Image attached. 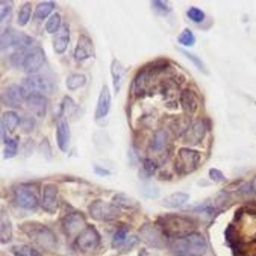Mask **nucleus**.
I'll return each mask as SVG.
<instances>
[{
	"label": "nucleus",
	"mask_w": 256,
	"mask_h": 256,
	"mask_svg": "<svg viewBox=\"0 0 256 256\" xmlns=\"http://www.w3.org/2000/svg\"><path fill=\"white\" fill-rule=\"evenodd\" d=\"M172 248L179 256H198L208 250V241L200 234H190L172 242Z\"/></svg>",
	"instance_id": "nucleus-1"
},
{
	"label": "nucleus",
	"mask_w": 256,
	"mask_h": 256,
	"mask_svg": "<svg viewBox=\"0 0 256 256\" xmlns=\"http://www.w3.org/2000/svg\"><path fill=\"white\" fill-rule=\"evenodd\" d=\"M158 223L164 229V234L167 236H172L174 240L184 238L190 235L194 229V222L184 217V216H166L160 217Z\"/></svg>",
	"instance_id": "nucleus-2"
},
{
	"label": "nucleus",
	"mask_w": 256,
	"mask_h": 256,
	"mask_svg": "<svg viewBox=\"0 0 256 256\" xmlns=\"http://www.w3.org/2000/svg\"><path fill=\"white\" fill-rule=\"evenodd\" d=\"M23 230L30 238H34V241H36L41 247H44L46 250H55V247H56V236L48 228L36 224V223H29V224H24Z\"/></svg>",
	"instance_id": "nucleus-3"
},
{
	"label": "nucleus",
	"mask_w": 256,
	"mask_h": 256,
	"mask_svg": "<svg viewBox=\"0 0 256 256\" xmlns=\"http://www.w3.org/2000/svg\"><path fill=\"white\" fill-rule=\"evenodd\" d=\"M200 162V153L192 148H180L178 152V160H176V170L180 174L192 173Z\"/></svg>",
	"instance_id": "nucleus-4"
},
{
	"label": "nucleus",
	"mask_w": 256,
	"mask_h": 256,
	"mask_svg": "<svg viewBox=\"0 0 256 256\" xmlns=\"http://www.w3.org/2000/svg\"><path fill=\"white\" fill-rule=\"evenodd\" d=\"M14 200L20 208L34 211L38 208V196L36 191L28 185H22L14 191Z\"/></svg>",
	"instance_id": "nucleus-5"
},
{
	"label": "nucleus",
	"mask_w": 256,
	"mask_h": 256,
	"mask_svg": "<svg viewBox=\"0 0 256 256\" xmlns=\"http://www.w3.org/2000/svg\"><path fill=\"white\" fill-rule=\"evenodd\" d=\"M26 96H34V94H41L42 92H52V84L50 80H47L44 76H38V74H32L29 78H26L22 84Z\"/></svg>",
	"instance_id": "nucleus-6"
},
{
	"label": "nucleus",
	"mask_w": 256,
	"mask_h": 256,
	"mask_svg": "<svg viewBox=\"0 0 256 256\" xmlns=\"http://www.w3.org/2000/svg\"><path fill=\"white\" fill-rule=\"evenodd\" d=\"M100 244V235L96 228L86 226L76 238V247L82 252H91L96 250Z\"/></svg>",
	"instance_id": "nucleus-7"
},
{
	"label": "nucleus",
	"mask_w": 256,
	"mask_h": 256,
	"mask_svg": "<svg viewBox=\"0 0 256 256\" xmlns=\"http://www.w3.org/2000/svg\"><path fill=\"white\" fill-rule=\"evenodd\" d=\"M90 214L96 220L108 222V220H112L118 214V210H117V206H114V204H108L102 200H97L90 204Z\"/></svg>",
	"instance_id": "nucleus-8"
},
{
	"label": "nucleus",
	"mask_w": 256,
	"mask_h": 256,
	"mask_svg": "<svg viewBox=\"0 0 256 256\" xmlns=\"http://www.w3.org/2000/svg\"><path fill=\"white\" fill-rule=\"evenodd\" d=\"M58 186L55 184H47L42 188V198H41V206L46 212L54 214L58 210Z\"/></svg>",
	"instance_id": "nucleus-9"
},
{
	"label": "nucleus",
	"mask_w": 256,
	"mask_h": 256,
	"mask_svg": "<svg viewBox=\"0 0 256 256\" xmlns=\"http://www.w3.org/2000/svg\"><path fill=\"white\" fill-rule=\"evenodd\" d=\"M140 235H141V240L146 244L155 247V248H162L166 246L164 235L161 234V230L156 226H153V224H144L140 229Z\"/></svg>",
	"instance_id": "nucleus-10"
},
{
	"label": "nucleus",
	"mask_w": 256,
	"mask_h": 256,
	"mask_svg": "<svg viewBox=\"0 0 256 256\" xmlns=\"http://www.w3.org/2000/svg\"><path fill=\"white\" fill-rule=\"evenodd\" d=\"M26 92L23 90L22 85H10L4 94H2V102H4V105L6 106H20L23 104V100H26Z\"/></svg>",
	"instance_id": "nucleus-11"
},
{
	"label": "nucleus",
	"mask_w": 256,
	"mask_h": 256,
	"mask_svg": "<svg viewBox=\"0 0 256 256\" xmlns=\"http://www.w3.org/2000/svg\"><path fill=\"white\" fill-rule=\"evenodd\" d=\"M44 60H46L44 50L41 47H35L34 50H30V52H29V55L26 58V62L23 66V70L32 76V74H35L36 72L41 70V67L44 64Z\"/></svg>",
	"instance_id": "nucleus-12"
},
{
	"label": "nucleus",
	"mask_w": 256,
	"mask_h": 256,
	"mask_svg": "<svg viewBox=\"0 0 256 256\" xmlns=\"http://www.w3.org/2000/svg\"><path fill=\"white\" fill-rule=\"evenodd\" d=\"M24 104H26V110L32 116H35L38 118L44 117L46 112H47V98L44 96H41V94L28 96L26 100H24Z\"/></svg>",
	"instance_id": "nucleus-13"
},
{
	"label": "nucleus",
	"mask_w": 256,
	"mask_h": 256,
	"mask_svg": "<svg viewBox=\"0 0 256 256\" xmlns=\"http://www.w3.org/2000/svg\"><path fill=\"white\" fill-rule=\"evenodd\" d=\"M62 228L66 230L67 235H76V234H80L85 228H86V222H85V217L79 212H74V214H70L67 216L64 220H62Z\"/></svg>",
	"instance_id": "nucleus-14"
},
{
	"label": "nucleus",
	"mask_w": 256,
	"mask_h": 256,
	"mask_svg": "<svg viewBox=\"0 0 256 256\" xmlns=\"http://www.w3.org/2000/svg\"><path fill=\"white\" fill-rule=\"evenodd\" d=\"M94 56V44L91 41L90 36L86 35H80L78 46L74 48V60L76 61H85L88 58Z\"/></svg>",
	"instance_id": "nucleus-15"
},
{
	"label": "nucleus",
	"mask_w": 256,
	"mask_h": 256,
	"mask_svg": "<svg viewBox=\"0 0 256 256\" xmlns=\"http://www.w3.org/2000/svg\"><path fill=\"white\" fill-rule=\"evenodd\" d=\"M111 110V92L106 85L102 86L98 100H97V110H96V120H102L108 116Z\"/></svg>",
	"instance_id": "nucleus-16"
},
{
	"label": "nucleus",
	"mask_w": 256,
	"mask_h": 256,
	"mask_svg": "<svg viewBox=\"0 0 256 256\" xmlns=\"http://www.w3.org/2000/svg\"><path fill=\"white\" fill-rule=\"evenodd\" d=\"M204 132H206V124H204L203 120H197L190 128H186L184 134V141L190 144H197L203 140Z\"/></svg>",
	"instance_id": "nucleus-17"
},
{
	"label": "nucleus",
	"mask_w": 256,
	"mask_h": 256,
	"mask_svg": "<svg viewBox=\"0 0 256 256\" xmlns=\"http://www.w3.org/2000/svg\"><path fill=\"white\" fill-rule=\"evenodd\" d=\"M56 142L58 147L62 152L68 150V144H70V128H68V122L60 116L58 118V124H56Z\"/></svg>",
	"instance_id": "nucleus-18"
},
{
	"label": "nucleus",
	"mask_w": 256,
	"mask_h": 256,
	"mask_svg": "<svg viewBox=\"0 0 256 256\" xmlns=\"http://www.w3.org/2000/svg\"><path fill=\"white\" fill-rule=\"evenodd\" d=\"M153 73H155V70H147L146 68V70H142V72H140L136 74V78L134 80V88H132L135 96H140L141 92H144L148 88L150 80L153 78Z\"/></svg>",
	"instance_id": "nucleus-19"
},
{
	"label": "nucleus",
	"mask_w": 256,
	"mask_h": 256,
	"mask_svg": "<svg viewBox=\"0 0 256 256\" xmlns=\"http://www.w3.org/2000/svg\"><path fill=\"white\" fill-rule=\"evenodd\" d=\"M68 41H70V30H68V26L64 24L56 34H55V38H54V50L56 54H64L66 48L68 46Z\"/></svg>",
	"instance_id": "nucleus-20"
},
{
	"label": "nucleus",
	"mask_w": 256,
	"mask_h": 256,
	"mask_svg": "<svg viewBox=\"0 0 256 256\" xmlns=\"http://www.w3.org/2000/svg\"><path fill=\"white\" fill-rule=\"evenodd\" d=\"M20 117L17 116V112L14 111H8L4 114L2 117V138H4V142L6 141V130H14L18 124H20Z\"/></svg>",
	"instance_id": "nucleus-21"
},
{
	"label": "nucleus",
	"mask_w": 256,
	"mask_h": 256,
	"mask_svg": "<svg viewBox=\"0 0 256 256\" xmlns=\"http://www.w3.org/2000/svg\"><path fill=\"white\" fill-rule=\"evenodd\" d=\"M180 105L186 114H194L198 108V100L192 91H184L180 94Z\"/></svg>",
	"instance_id": "nucleus-22"
},
{
	"label": "nucleus",
	"mask_w": 256,
	"mask_h": 256,
	"mask_svg": "<svg viewBox=\"0 0 256 256\" xmlns=\"http://www.w3.org/2000/svg\"><path fill=\"white\" fill-rule=\"evenodd\" d=\"M112 204L117 208H122V210H129V211H134V210H138V202L126 194H117L114 196L112 198Z\"/></svg>",
	"instance_id": "nucleus-23"
},
{
	"label": "nucleus",
	"mask_w": 256,
	"mask_h": 256,
	"mask_svg": "<svg viewBox=\"0 0 256 256\" xmlns=\"http://www.w3.org/2000/svg\"><path fill=\"white\" fill-rule=\"evenodd\" d=\"M168 144V134L164 129H158L153 134V138L150 141V148L155 152H162Z\"/></svg>",
	"instance_id": "nucleus-24"
},
{
	"label": "nucleus",
	"mask_w": 256,
	"mask_h": 256,
	"mask_svg": "<svg viewBox=\"0 0 256 256\" xmlns=\"http://www.w3.org/2000/svg\"><path fill=\"white\" fill-rule=\"evenodd\" d=\"M190 200V194L186 192H174L162 200V204L167 208H180Z\"/></svg>",
	"instance_id": "nucleus-25"
},
{
	"label": "nucleus",
	"mask_w": 256,
	"mask_h": 256,
	"mask_svg": "<svg viewBox=\"0 0 256 256\" xmlns=\"http://www.w3.org/2000/svg\"><path fill=\"white\" fill-rule=\"evenodd\" d=\"M111 74H112V84H114V90L116 92H118L122 90V84H123V76H124V67L122 66L120 61L114 60L111 64Z\"/></svg>",
	"instance_id": "nucleus-26"
},
{
	"label": "nucleus",
	"mask_w": 256,
	"mask_h": 256,
	"mask_svg": "<svg viewBox=\"0 0 256 256\" xmlns=\"http://www.w3.org/2000/svg\"><path fill=\"white\" fill-rule=\"evenodd\" d=\"M85 84H86V78H85L84 74H79V73L70 74V76L67 78V82H66V85H67V88H68L70 91H76V90H79L80 86H84Z\"/></svg>",
	"instance_id": "nucleus-27"
},
{
	"label": "nucleus",
	"mask_w": 256,
	"mask_h": 256,
	"mask_svg": "<svg viewBox=\"0 0 256 256\" xmlns=\"http://www.w3.org/2000/svg\"><path fill=\"white\" fill-rule=\"evenodd\" d=\"M54 10H55V4H54V2H42V4H40V5L36 6L34 17H35L36 20H44L46 17L50 16V12H52Z\"/></svg>",
	"instance_id": "nucleus-28"
},
{
	"label": "nucleus",
	"mask_w": 256,
	"mask_h": 256,
	"mask_svg": "<svg viewBox=\"0 0 256 256\" xmlns=\"http://www.w3.org/2000/svg\"><path fill=\"white\" fill-rule=\"evenodd\" d=\"M0 236H2V242H8L12 238V228L10 218H6L5 214H2V223H0Z\"/></svg>",
	"instance_id": "nucleus-29"
},
{
	"label": "nucleus",
	"mask_w": 256,
	"mask_h": 256,
	"mask_svg": "<svg viewBox=\"0 0 256 256\" xmlns=\"http://www.w3.org/2000/svg\"><path fill=\"white\" fill-rule=\"evenodd\" d=\"M61 28H62V24H61V16L60 14H52V16H50V18L46 23V30L48 34H56Z\"/></svg>",
	"instance_id": "nucleus-30"
},
{
	"label": "nucleus",
	"mask_w": 256,
	"mask_h": 256,
	"mask_svg": "<svg viewBox=\"0 0 256 256\" xmlns=\"http://www.w3.org/2000/svg\"><path fill=\"white\" fill-rule=\"evenodd\" d=\"M30 16H32V6L30 4H24L18 11V17H17L18 26H26L30 20Z\"/></svg>",
	"instance_id": "nucleus-31"
},
{
	"label": "nucleus",
	"mask_w": 256,
	"mask_h": 256,
	"mask_svg": "<svg viewBox=\"0 0 256 256\" xmlns=\"http://www.w3.org/2000/svg\"><path fill=\"white\" fill-rule=\"evenodd\" d=\"M16 38H17V32L11 28L5 29L2 32V48H8V47H12L16 44Z\"/></svg>",
	"instance_id": "nucleus-32"
},
{
	"label": "nucleus",
	"mask_w": 256,
	"mask_h": 256,
	"mask_svg": "<svg viewBox=\"0 0 256 256\" xmlns=\"http://www.w3.org/2000/svg\"><path fill=\"white\" fill-rule=\"evenodd\" d=\"M62 112H61V117H72V116H74L76 114V111H78V106H76V104L70 98V97H64V100H62Z\"/></svg>",
	"instance_id": "nucleus-33"
},
{
	"label": "nucleus",
	"mask_w": 256,
	"mask_h": 256,
	"mask_svg": "<svg viewBox=\"0 0 256 256\" xmlns=\"http://www.w3.org/2000/svg\"><path fill=\"white\" fill-rule=\"evenodd\" d=\"M29 54H26V50H16V52L10 56V62L11 66L17 67V68H23L24 62H26V58H28Z\"/></svg>",
	"instance_id": "nucleus-34"
},
{
	"label": "nucleus",
	"mask_w": 256,
	"mask_h": 256,
	"mask_svg": "<svg viewBox=\"0 0 256 256\" xmlns=\"http://www.w3.org/2000/svg\"><path fill=\"white\" fill-rule=\"evenodd\" d=\"M17 150H18V138H12V140H6L5 141V152H4L5 158L16 156Z\"/></svg>",
	"instance_id": "nucleus-35"
},
{
	"label": "nucleus",
	"mask_w": 256,
	"mask_h": 256,
	"mask_svg": "<svg viewBox=\"0 0 256 256\" xmlns=\"http://www.w3.org/2000/svg\"><path fill=\"white\" fill-rule=\"evenodd\" d=\"M12 253L16 256H40V253L30 246H16L12 247Z\"/></svg>",
	"instance_id": "nucleus-36"
},
{
	"label": "nucleus",
	"mask_w": 256,
	"mask_h": 256,
	"mask_svg": "<svg viewBox=\"0 0 256 256\" xmlns=\"http://www.w3.org/2000/svg\"><path fill=\"white\" fill-rule=\"evenodd\" d=\"M178 41H179V44H182V46H185V47H191V46L196 44V36H194V34H192L190 29H185V30L179 35Z\"/></svg>",
	"instance_id": "nucleus-37"
},
{
	"label": "nucleus",
	"mask_w": 256,
	"mask_h": 256,
	"mask_svg": "<svg viewBox=\"0 0 256 256\" xmlns=\"http://www.w3.org/2000/svg\"><path fill=\"white\" fill-rule=\"evenodd\" d=\"M128 240V228L122 226L116 234H114V240H112V247H120L122 244H124Z\"/></svg>",
	"instance_id": "nucleus-38"
},
{
	"label": "nucleus",
	"mask_w": 256,
	"mask_h": 256,
	"mask_svg": "<svg viewBox=\"0 0 256 256\" xmlns=\"http://www.w3.org/2000/svg\"><path fill=\"white\" fill-rule=\"evenodd\" d=\"M186 16L190 17V20H192L194 23H202L204 20V12L196 6H191L188 11H186Z\"/></svg>",
	"instance_id": "nucleus-39"
},
{
	"label": "nucleus",
	"mask_w": 256,
	"mask_h": 256,
	"mask_svg": "<svg viewBox=\"0 0 256 256\" xmlns=\"http://www.w3.org/2000/svg\"><path fill=\"white\" fill-rule=\"evenodd\" d=\"M180 54H182V55H185V56H186V58H188V60H190V61L197 67V68H198V70H202L203 73H208V70H206V67H204V64L202 62V60H198L196 55H192V54L186 52V50H184V48H180Z\"/></svg>",
	"instance_id": "nucleus-40"
},
{
	"label": "nucleus",
	"mask_w": 256,
	"mask_h": 256,
	"mask_svg": "<svg viewBox=\"0 0 256 256\" xmlns=\"http://www.w3.org/2000/svg\"><path fill=\"white\" fill-rule=\"evenodd\" d=\"M152 8L155 10L156 12L162 14V16H166V14H168V12L172 11V8L168 6V4L160 2V0H155V2H152Z\"/></svg>",
	"instance_id": "nucleus-41"
},
{
	"label": "nucleus",
	"mask_w": 256,
	"mask_h": 256,
	"mask_svg": "<svg viewBox=\"0 0 256 256\" xmlns=\"http://www.w3.org/2000/svg\"><path fill=\"white\" fill-rule=\"evenodd\" d=\"M12 11V2H6V0H2V22L6 20V17H10Z\"/></svg>",
	"instance_id": "nucleus-42"
},
{
	"label": "nucleus",
	"mask_w": 256,
	"mask_h": 256,
	"mask_svg": "<svg viewBox=\"0 0 256 256\" xmlns=\"http://www.w3.org/2000/svg\"><path fill=\"white\" fill-rule=\"evenodd\" d=\"M144 166H142V168H144V172L148 174V176H152L153 173L156 172V164L153 162L152 160H144V162H142Z\"/></svg>",
	"instance_id": "nucleus-43"
},
{
	"label": "nucleus",
	"mask_w": 256,
	"mask_h": 256,
	"mask_svg": "<svg viewBox=\"0 0 256 256\" xmlns=\"http://www.w3.org/2000/svg\"><path fill=\"white\" fill-rule=\"evenodd\" d=\"M210 178H211L214 182H224V180H226L224 174H223L220 170H217V168H211V170H210Z\"/></svg>",
	"instance_id": "nucleus-44"
},
{
	"label": "nucleus",
	"mask_w": 256,
	"mask_h": 256,
	"mask_svg": "<svg viewBox=\"0 0 256 256\" xmlns=\"http://www.w3.org/2000/svg\"><path fill=\"white\" fill-rule=\"evenodd\" d=\"M40 150H41L42 155H46L47 158H52V150H50V146H48L47 140H42V142L40 144Z\"/></svg>",
	"instance_id": "nucleus-45"
},
{
	"label": "nucleus",
	"mask_w": 256,
	"mask_h": 256,
	"mask_svg": "<svg viewBox=\"0 0 256 256\" xmlns=\"http://www.w3.org/2000/svg\"><path fill=\"white\" fill-rule=\"evenodd\" d=\"M142 192H144V196H147V197H158V194H160V190H158L156 186L147 185V186L142 190Z\"/></svg>",
	"instance_id": "nucleus-46"
},
{
	"label": "nucleus",
	"mask_w": 256,
	"mask_h": 256,
	"mask_svg": "<svg viewBox=\"0 0 256 256\" xmlns=\"http://www.w3.org/2000/svg\"><path fill=\"white\" fill-rule=\"evenodd\" d=\"M20 124L23 126V129H24V130H30V129L34 128V124H35V123H34L32 117H24V118L20 122Z\"/></svg>",
	"instance_id": "nucleus-47"
},
{
	"label": "nucleus",
	"mask_w": 256,
	"mask_h": 256,
	"mask_svg": "<svg viewBox=\"0 0 256 256\" xmlns=\"http://www.w3.org/2000/svg\"><path fill=\"white\" fill-rule=\"evenodd\" d=\"M94 170H96V173H97V174H104V176H108V174H111V173H110L108 170H104V168H100L98 166H96V167H94Z\"/></svg>",
	"instance_id": "nucleus-48"
},
{
	"label": "nucleus",
	"mask_w": 256,
	"mask_h": 256,
	"mask_svg": "<svg viewBox=\"0 0 256 256\" xmlns=\"http://www.w3.org/2000/svg\"><path fill=\"white\" fill-rule=\"evenodd\" d=\"M138 256H156V254H153V253H148L147 250H141Z\"/></svg>",
	"instance_id": "nucleus-49"
},
{
	"label": "nucleus",
	"mask_w": 256,
	"mask_h": 256,
	"mask_svg": "<svg viewBox=\"0 0 256 256\" xmlns=\"http://www.w3.org/2000/svg\"><path fill=\"white\" fill-rule=\"evenodd\" d=\"M254 182H256V180H254Z\"/></svg>",
	"instance_id": "nucleus-50"
}]
</instances>
